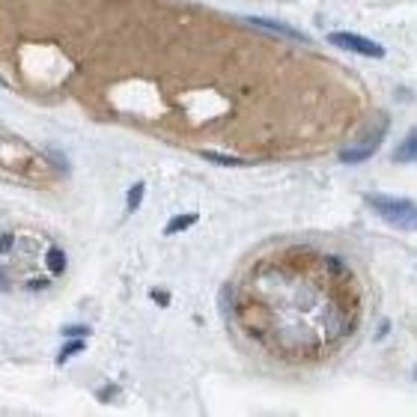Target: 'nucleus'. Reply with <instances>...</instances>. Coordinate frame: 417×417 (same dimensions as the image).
I'll use <instances>...</instances> for the list:
<instances>
[{"label": "nucleus", "instance_id": "f257e3e1", "mask_svg": "<svg viewBox=\"0 0 417 417\" xmlns=\"http://www.w3.org/2000/svg\"><path fill=\"white\" fill-rule=\"evenodd\" d=\"M247 280L239 313L274 355L325 358L358 331L364 289L337 254L292 247L257 262Z\"/></svg>", "mask_w": 417, "mask_h": 417}, {"label": "nucleus", "instance_id": "423d86ee", "mask_svg": "<svg viewBox=\"0 0 417 417\" xmlns=\"http://www.w3.org/2000/svg\"><path fill=\"white\" fill-rule=\"evenodd\" d=\"M194 224H197V215H176V218L164 227V232H167V236H176V232L188 230V227H194Z\"/></svg>", "mask_w": 417, "mask_h": 417}, {"label": "nucleus", "instance_id": "f8f14e48", "mask_svg": "<svg viewBox=\"0 0 417 417\" xmlns=\"http://www.w3.org/2000/svg\"><path fill=\"white\" fill-rule=\"evenodd\" d=\"M12 247V236H9V232H6V236L4 239H0V254H6V250Z\"/></svg>", "mask_w": 417, "mask_h": 417}, {"label": "nucleus", "instance_id": "7ed1b4c3", "mask_svg": "<svg viewBox=\"0 0 417 417\" xmlns=\"http://www.w3.org/2000/svg\"><path fill=\"white\" fill-rule=\"evenodd\" d=\"M328 42L343 48V51H352L358 57H370V60L385 57V48H381L379 42L361 36V33H352V30H334V33H328Z\"/></svg>", "mask_w": 417, "mask_h": 417}, {"label": "nucleus", "instance_id": "0eeeda50", "mask_svg": "<svg viewBox=\"0 0 417 417\" xmlns=\"http://www.w3.org/2000/svg\"><path fill=\"white\" fill-rule=\"evenodd\" d=\"M373 153H376V143H373V146H361V149H343L340 158L349 161V164H358V161H366Z\"/></svg>", "mask_w": 417, "mask_h": 417}, {"label": "nucleus", "instance_id": "6e6552de", "mask_svg": "<svg viewBox=\"0 0 417 417\" xmlns=\"http://www.w3.org/2000/svg\"><path fill=\"white\" fill-rule=\"evenodd\" d=\"M143 182H135L131 185V191H128V197H125V206H128V212H138V206H140V200H143Z\"/></svg>", "mask_w": 417, "mask_h": 417}, {"label": "nucleus", "instance_id": "1a4fd4ad", "mask_svg": "<svg viewBox=\"0 0 417 417\" xmlns=\"http://www.w3.org/2000/svg\"><path fill=\"white\" fill-rule=\"evenodd\" d=\"M48 265H51L54 274H60V272L66 269V257H63L60 247H51V250H48Z\"/></svg>", "mask_w": 417, "mask_h": 417}, {"label": "nucleus", "instance_id": "9d476101", "mask_svg": "<svg viewBox=\"0 0 417 417\" xmlns=\"http://www.w3.org/2000/svg\"><path fill=\"white\" fill-rule=\"evenodd\" d=\"M78 352H83V343L81 340H72V343H66L63 349H60V355H57V364H66L72 355H78Z\"/></svg>", "mask_w": 417, "mask_h": 417}, {"label": "nucleus", "instance_id": "20e7f679", "mask_svg": "<svg viewBox=\"0 0 417 417\" xmlns=\"http://www.w3.org/2000/svg\"><path fill=\"white\" fill-rule=\"evenodd\" d=\"M393 158H396L399 164H411V161H417V131H411V135L396 146Z\"/></svg>", "mask_w": 417, "mask_h": 417}, {"label": "nucleus", "instance_id": "f03ea898", "mask_svg": "<svg viewBox=\"0 0 417 417\" xmlns=\"http://www.w3.org/2000/svg\"><path fill=\"white\" fill-rule=\"evenodd\" d=\"M366 206L379 221L399 232H417V203L399 194H366Z\"/></svg>", "mask_w": 417, "mask_h": 417}, {"label": "nucleus", "instance_id": "39448f33", "mask_svg": "<svg viewBox=\"0 0 417 417\" xmlns=\"http://www.w3.org/2000/svg\"><path fill=\"white\" fill-rule=\"evenodd\" d=\"M250 24H257V27H265V30H274V33H280V36L304 39V36H302V33H298L295 27H287V24H277V21H265V19H250Z\"/></svg>", "mask_w": 417, "mask_h": 417}, {"label": "nucleus", "instance_id": "9b49d317", "mask_svg": "<svg viewBox=\"0 0 417 417\" xmlns=\"http://www.w3.org/2000/svg\"><path fill=\"white\" fill-rule=\"evenodd\" d=\"M206 158L215 161V164H242L239 158H224V155H215V153H206Z\"/></svg>", "mask_w": 417, "mask_h": 417}]
</instances>
